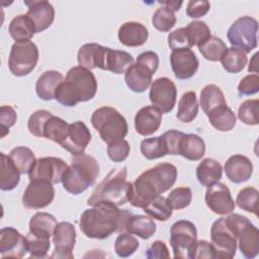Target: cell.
<instances>
[{"instance_id":"obj_1","label":"cell","mask_w":259,"mask_h":259,"mask_svg":"<svg viewBox=\"0 0 259 259\" xmlns=\"http://www.w3.org/2000/svg\"><path fill=\"white\" fill-rule=\"evenodd\" d=\"M133 212L120 209L110 203H99L85 209L79 221L82 233L91 239L103 240L115 232H125V227Z\"/></svg>"},{"instance_id":"obj_2","label":"cell","mask_w":259,"mask_h":259,"mask_svg":"<svg viewBox=\"0 0 259 259\" xmlns=\"http://www.w3.org/2000/svg\"><path fill=\"white\" fill-rule=\"evenodd\" d=\"M177 178V168L171 163H159L143 172L133 183L128 201L135 207L144 208L152 200L169 190Z\"/></svg>"},{"instance_id":"obj_3","label":"cell","mask_w":259,"mask_h":259,"mask_svg":"<svg viewBox=\"0 0 259 259\" xmlns=\"http://www.w3.org/2000/svg\"><path fill=\"white\" fill-rule=\"evenodd\" d=\"M97 92V81L94 74L86 68L76 66L71 68L65 80L57 89L55 99L67 107L75 106L78 102L91 100Z\"/></svg>"},{"instance_id":"obj_4","label":"cell","mask_w":259,"mask_h":259,"mask_svg":"<svg viewBox=\"0 0 259 259\" xmlns=\"http://www.w3.org/2000/svg\"><path fill=\"white\" fill-rule=\"evenodd\" d=\"M126 167L112 169L97 184L88 198L87 204L94 206L99 203H110L119 206L126 203L131 187V182L126 180Z\"/></svg>"},{"instance_id":"obj_5","label":"cell","mask_w":259,"mask_h":259,"mask_svg":"<svg viewBox=\"0 0 259 259\" xmlns=\"http://www.w3.org/2000/svg\"><path fill=\"white\" fill-rule=\"evenodd\" d=\"M98 174L99 164L94 157L85 153L76 155L62 180L63 187L73 195L81 194L95 183Z\"/></svg>"},{"instance_id":"obj_6","label":"cell","mask_w":259,"mask_h":259,"mask_svg":"<svg viewBox=\"0 0 259 259\" xmlns=\"http://www.w3.org/2000/svg\"><path fill=\"white\" fill-rule=\"evenodd\" d=\"M91 124L106 144L122 140L128 130L125 118L115 108L109 106L97 108L91 115Z\"/></svg>"},{"instance_id":"obj_7","label":"cell","mask_w":259,"mask_h":259,"mask_svg":"<svg viewBox=\"0 0 259 259\" xmlns=\"http://www.w3.org/2000/svg\"><path fill=\"white\" fill-rule=\"evenodd\" d=\"M197 242V231L193 223L186 220L175 222L170 230V245L174 257L193 259Z\"/></svg>"},{"instance_id":"obj_8","label":"cell","mask_w":259,"mask_h":259,"mask_svg":"<svg viewBox=\"0 0 259 259\" xmlns=\"http://www.w3.org/2000/svg\"><path fill=\"white\" fill-rule=\"evenodd\" d=\"M38 56V49L31 40L15 41L8 58L10 72L17 77L28 75L37 65Z\"/></svg>"},{"instance_id":"obj_9","label":"cell","mask_w":259,"mask_h":259,"mask_svg":"<svg viewBox=\"0 0 259 259\" xmlns=\"http://www.w3.org/2000/svg\"><path fill=\"white\" fill-rule=\"evenodd\" d=\"M258 22L251 16H242L230 26L227 36L232 47L250 53L257 48Z\"/></svg>"},{"instance_id":"obj_10","label":"cell","mask_w":259,"mask_h":259,"mask_svg":"<svg viewBox=\"0 0 259 259\" xmlns=\"http://www.w3.org/2000/svg\"><path fill=\"white\" fill-rule=\"evenodd\" d=\"M211 245L214 249V258L232 259L237 251L238 239L229 228L225 218L213 222L210 229Z\"/></svg>"},{"instance_id":"obj_11","label":"cell","mask_w":259,"mask_h":259,"mask_svg":"<svg viewBox=\"0 0 259 259\" xmlns=\"http://www.w3.org/2000/svg\"><path fill=\"white\" fill-rule=\"evenodd\" d=\"M68 169V164L61 158L42 157L36 159L28 172V178L30 181L41 180L56 184L62 182Z\"/></svg>"},{"instance_id":"obj_12","label":"cell","mask_w":259,"mask_h":259,"mask_svg":"<svg viewBox=\"0 0 259 259\" xmlns=\"http://www.w3.org/2000/svg\"><path fill=\"white\" fill-rule=\"evenodd\" d=\"M149 97L153 106L157 107L162 113H168L174 108L176 102V86L167 77L158 78L151 84Z\"/></svg>"},{"instance_id":"obj_13","label":"cell","mask_w":259,"mask_h":259,"mask_svg":"<svg viewBox=\"0 0 259 259\" xmlns=\"http://www.w3.org/2000/svg\"><path fill=\"white\" fill-rule=\"evenodd\" d=\"M55 197L53 184L41 180H32L22 195V203L28 209H40L52 203Z\"/></svg>"},{"instance_id":"obj_14","label":"cell","mask_w":259,"mask_h":259,"mask_svg":"<svg viewBox=\"0 0 259 259\" xmlns=\"http://www.w3.org/2000/svg\"><path fill=\"white\" fill-rule=\"evenodd\" d=\"M204 200L210 210L220 215L230 214L235 209V201L229 187L222 182L208 186Z\"/></svg>"},{"instance_id":"obj_15","label":"cell","mask_w":259,"mask_h":259,"mask_svg":"<svg viewBox=\"0 0 259 259\" xmlns=\"http://www.w3.org/2000/svg\"><path fill=\"white\" fill-rule=\"evenodd\" d=\"M76 242L75 227L69 222H61L56 226L53 234V243L55 250L51 258H74L73 249Z\"/></svg>"},{"instance_id":"obj_16","label":"cell","mask_w":259,"mask_h":259,"mask_svg":"<svg viewBox=\"0 0 259 259\" xmlns=\"http://www.w3.org/2000/svg\"><path fill=\"white\" fill-rule=\"evenodd\" d=\"M27 240L26 236L21 235L14 228H2L0 231V254L3 258L14 257L21 258L26 253Z\"/></svg>"},{"instance_id":"obj_17","label":"cell","mask_w":259,"mask_h":259,"mask_svg":"<svg viewBox=\"0 0 259 259\" xmlns=\"http://www.w3.org/2000/svg\"><path fill=\"white\" fill-rule=\"evenodd\" d=\"M170 64L176 78L185 80L191 78L197 71L199 62L190 49H179L172 51Z\"/></svg>"},{"instance_id":"obj_18","label":"cell","mask_w":259,"mask_h":259,"mask_svg":"<svg viewBox=\"0 0 259 259\" xmlns=\"http://www.w3.org/2000/svg\"><path fill=\"white\" fill-rule=\"evenodd\" d=\"M91 133L87 125L80 120L70 123L68 133L61 143L62 148L70 152L73 156L84 153L85 149L91 142Z\"/></svg>"},{"instance_id":"obj_19","label":"cell","mask_w":259,"mask_h":259,"mask_svg":"<svg viewBox=\"0 0 259 259\" xmlns=\"http://www.w3.org/2000/svg\"><path fill=\"white\" fill-rule=\"evenodd\" d=\"M27 6L26 15L32 21L35 32H41L49 28L55 19L54 6L45 0L24 1Z\"/></svg>"},{"instance_id":"obj_20","label":"cell","mask_w":259,"mask_h":259,"mask_svg":"<svg viewBox=\"0 0 259 259\" xmlns=\"http://www.w3.org/2000/svg\"><path fill=\"white\" fill-rule=\"evenodd\" d=\"M107 51V47H103L95 42L85 44L78 51V64L79 66L89 70L95 68L105 70Z\"/></svg>"},{"instance_id":"obj_21","label":"cell","mask_w":259,"mask_h":259,"mask_svg":"<svg viewBox=\"0 0 259 259\" xmlns=\"http://www.w3.org/2000/svg\"><path fill=\"white\" fill-rule=\"evenodd\" d=\"M155 72L141 62L136 61L124 73L126 86L136 93H143L152 84Z\"/></svg>"},{"instance_id":"obj_22","label":"cell","mask_w":259,"mask_h":259,"mask_svg":"<svg viewBox=\"0 0 259 259\" xmlns=\"http://www.w3.org/2000/svg\"><path fill=\"white\" fill-rule=\"evenodd\" d=\"M162 122V112L153 105L142 107L135 116V128L141 136H151L156 133Z\"/></svg>"},{"instance_id":"obj_23","label":"cell","mask_w":259,"mask_h":259,"mask_svg":"<svg viewBox=\"0 0 259 259\" xmlns=\"http://www.w3.org/2000/svg\"><path fill=\"white\" fill-rule=\"evenodd\" d=\"M225 173L231 182L243 183L251 178L253 173V164L248 157L236 154L226 161Z\"/></svg>"},{"instance_id":"obj_24","label":"cell","mask_w":259,"mask_h":259,"mask_svg":"<svg viewBox=\"0 0 259 259\" xmlns=\"http://www.w3.org/2000/svg\"><path fill=\"white\" fill-rule=\"evenodd\" d=\"M117 36L120 44L125 47H140L147 41L149 31L146 26L140 22L127 21L119 27Z\"/></svg>"},{"instance_id":"obj_25","label":"cell","mask_w":259,"mask_h":259,"mask_svg":"<svg viewBox=\"0 0 259 259\" xmlns=\"http://www.w3.org/2000/svg\"><path fill=\"white\" fill-rule=\"evenodd\" d=\"M64 80V76L58 71L49 70L44 72L35 83V92L37 96L46 101L55 99L57 89Z\"/></svg>"},{"instance_id":"obj_26","label":"cell","mask_w":259,"mask_h":259,"mask_svg":"<svg viewBox=\"0 0 259 259\" xmlns=\"http://www.w3.org/2000/svg\"><path fill=\"white\" fill-rule=\"evenodd\" d=\"M238 245L244 257L252 259L259 253V231L250 222L240 232L238 236Z\"/></svg>"},{"instance_id":"obj_27","label":"cell","mask_w":259,"mask_h":259,"mask_svg":"<svg viewBox=\"0 0 259 259\" xmlns=\"http://www.w3.org/2000/svg\"><path fill=\"white\" fill-rule=\"evenodd\" d=\"M223 176L222 165L214 159L205 158L196 167V178L205 187L219 182Z\"/></svg>"},{"instance_id":"obj_28","label":"cell","mask_w":259,"mask_h":259,"mask_svg":"<svg viewBox=\"0 0 259 259\" xmlns=\"http://www.w3.org/2000/svg\"><path fill=\"white\" fill-rule=\"evenodd\" d=\"M205 153V144L202 138L194 134H184L181 143L179 155L190 161L200 160Z\"/></svg>"},{"instance_id":"obj_29","label":"cell","mask_w":259,"mask_h":259,"mask_svg":"<svg viewBox=\"0 0 259 259\" xmlns=\"http://www.w3.org/2000/svg\"><path fill=\"white\" fill-rule=\"evenodd\" d=\"M57 225V220L53 214L39 211L33 214L29 221V233L37 237L50 239Z\"/></svg>"},{"instance_id":"obj_30","label":"cell","mask_w":259,"mask_h":259,"mask_svg":"<svg viewBox=\"0 0 259 259\" xmlns=\"http://www.w3.org/2000/svg\"><path fill=\"white\" fill-rule=\"evenodd\" d=\"M156 230L157 226L154 220L143 214H133L128 219L125 227V232L136 235L143 240L150 239Z\"/></svg>"},{"instance_id":"obj_31","label":"cell","mask_w":259,"mask_h":259,"mask_svg":"<svg viewBox=\"0 0 259 259\" xmlns=\"http://www.w3.org/2000/svg\"><path fill=\"white\" fill-rule=\"evenodd\" d=\"M207 117L209 123L220 132L232 131L237 121L235 113L227 103L211 110L207 114Z\"/></svg>"},{"instance_id":"obj_32","label":"cell","mask_w":259,"mask_h":259,"mask_svg":"<svg viewBox=\"0 0 259 259\" xmlns=\"http://www.w3.org/2000/svg\"><path fill=\"white\" fill-rule=\"evenodd\" d=\"M20 172L12 162L9 156L1 153V171H0V188L4 191L14 189L20 179Z\"/></svg>"},{"instance_id":"obj_33","label":"cell","mask_w":259,"mask_h":259,"mask_svg":"<svg viewBox=\"0 0 259 259\" xmlns=\"http://www.w3.org/2000/svg\"><path fill=\"white\" fill-rule=\"evenodd\" d=\"M8 31L10 36L16 41L30 40L35 33L34 25L26 14L17 15L14 17L9 23Z\"/></svg>"},{"instance_id":"obj_34","label":"cell","mask_w":259,"mask_h":259,"mask_svg":"<svg viewBox=\"0 0 259 259\" xmlns=\"http://www.w3.org/2000/svg\"><path fill=\"white\" fill-rule=\"evenodd\" d=\"M134 64V58L131 54L124 51L111 50L108 48L105 71H110L113 74H122Z\"/></svg>"},{"instance_id":"obj_35","label":"cell","mask_w":259,"mask_h":259,"mask_svg":"<svg viewBox=\"0 0 259 259\" xmlns=\"http://www.w3.org/2000/svg\"><path fill=\"white\" fill-rule=\"evenodd\" d=\"M199 100L200 106L206 115L214 108L226 104L225 95L222 89L214 84H208L202 88Z\"/></svg>"},{"instance_id":"obj_36","label":"cell","mask_w":259,"mask_h":259,"mask_svg":"<svg viewBox=\"0 0 259 259\" xmlns=\"http://www.w3.org/2000/svg\"><path fill=\"white\" fill-rule=\"evenodd\" d=\"M198 113V101L195 92H185L179 102L176 117L182 122H191Z\"/></svg>"},{"instance_id":"obj_37","label":"cell","mask_w":259,"mask_h":259,"mask_svg":"<svg viewBox=\"0 0 259 259\" xmlns=\"http://www.w3.org/2000/svg\"><path fill=\"white\" fill-rule=\"evenodd\" d=\"M70 123L54 114L47 120L42 130V138L51 140L57 144L64 141L67 136Z\"/></svg>"},{"instance_id":"obj_38","label":"cell","mask_w":259,"mask_h":259,"mask_svg":"<svg viewBox=\"0 0 259 259\" xmlns=\"http://www.w3.org/2000/svg\"><path fill=\"white\" fill-rule=\"evenodd\" d=\"M247 61V54L242 50L234 47L228 48L225 55L221 59L224 69L228 73L233 74L241 72L245 68Z\"/></svg>"},{"instance_id":"obj_39","label":"cell","mask_w":259,"mask_h":259,"mask_svg":"<svg viewBox=\"0 0 259 259\" xmlns=\"http://www.w3.org/2000/svg\"><path fill=\"white\" fill-rule=\"evenodd\" d=\"M20 174H28L29 170L36 161L33 152L27 147H16L12 149L8 155Z\"/></svg>"},{"instance_id":"obj_40","label":"cell","mask_w":259,"mask_h":259,"mask_svg":"<svg viewBox=\"0 0 259 259\" xmlns=\"http://www.w3.org/2000/svg\"><path fill=\"white\" fill-rule=\"evenodd\" d=\"M227 49L226 44L217 36H210L206 41L198 47V51L202 57L212 62L221 61Z\"/></svg>"},{"instance_id":"obj_41","label":"cell","mask_w":259,"mask_h":259,"mask_svg":"<svg viewBox=\"0 0 259 259\" xmlns=\"http://www.w3.org/2000/svg\"><path fill=\"white\" fill-rule=\"evenodd\" d=\"M141 153L148 160H154L168 155L167 147L161 136L143 140L141 143Z\"/></svg>"},{"instance_id":"obj_42","label":"cell","mask_w":259,"mask_h":259,"mask_svg":"<svg viewBox=\"0 0 259 259\" xmlns=\"http://www.w3.org/2000/svg\"><path fill=\"white\" fill-rule=\"evenodd\" d=\"M143 209L151 218L160 222H165L172 215V208L164 196H158Z\"/></svg>"},{"instance_id":"obj_43","label":"cell","mask_w":259,"mask_h":259,"mask_svg":"<svg viewBox=\"0 0 259 259\" xmlns=\"http://www.w3.org/2000/svg\"><path fill=\"white\" fill-rule=\"evenodd\" d=\"M258 196L259 192L254 187L241 189L236 198V204L243 210L258 215Z\"/></svg>"},{"instance_id":"obj_44","label":"cell","mask_w":259,"mask_h":259,"mask_svg":"<svg viewBox=\"0 0 259 259\" xmlns=\"http://www.w3.org/2000/svg\"><path fill=\"white\" fill-rule=\"evenodd\" d=\"M140 243L138 239L127 232H122L117 236L114 242V251L117 256L126 258L132 256L139 248Z\"/></svg>"},{"instance_id":"obj_45","label":"cell","mask_w":259,"mask_h":259,"mask_svg":"<svg viewBox=\"0 0 259 259\" xmlns=\"http://www.w3.org/2000/svg\"><path fill=\"white\" fill-rule=\"evenodd\" d=\"M176 23V16L172 10L165 6L159 7L152 16L153 26L162 32H167L174 27Z\"/></svg>"},{"instance_id":"obj_46","label":"cell","mask_w":259,"mask_h":259,"mask_svg":"<svg viewBox=\"0 0 259 259\" xmlns=\"http://www.w3.org/2000/svg\"><path fill=\"white\" fill-rule=\"evenodd\" d=\"M185 29L192 47L193 46L199 47L211 36L209 27L203 21H199V20L191 21L185 27Z\"/></svg>"},{"instance_id":"obj_47","label":"cell","mask_w":259,"mask_h":259,"mask_svg":"<svg viewBox=\"0 0 259 259\" xmlns=\"http://www.w3.org/2000/svg\"><path fill=\"white\" fill-rule=\"evenodd\" d=\"M239 119L248 125H256L259 123V100L248 99L244 101L238 109Z\"/></svg>"},{"instance_id":"obj_48","label":"cell","mask_w":259,"mask_h":259,"mask_svg":"<svg viewBox=\"0 0 259 259\" xmlns=\"http://www.w3.org/2000/svg\"><path fill=\"white\" fill-rule=\"evenodd\" d=\"M27 250L32 258H45L48 255V251L51 247L49 238L37 237L31 233L26 235Z\"/></svg>"},{"instance_id":"obj_49","label":"cell","mask_w":259,"mask_h":259,"mask_svg":"<svg viewBox=\"0 0 259 259\" xmlns=\"http://www.w3.org/2000/svg\"><path fill=\"white\" fill-rule=\"evenodd\" d=\"M166 199L172 209H182L190 204L192 192L189 187H177L169 193Z\"/></svg>"},{"instance_id":"obj_50","label":"cell","mask_w":259,"mask_h":259,"mask_svg":"<svg viewBox=\"0 0 259 259\" xmlns=\"http://www.w3.org/2000/svg\"><path fill=\"white\" fill-rule=\"evenodd\" d=\"M53 115L48 110L39 109L34 111L28 118L27 121V128L29 133L37 138H42V130L44 125L47 122V120Z\"/></svg>"},{"instance_id":"obj_51","label":"cell","mask_w":259,"mask_h":259,"mask_svg":"<svg viewBox=\"0 0 259 259\" xmlns=\"http://www.w3.org/2000/svg\"><path fill=\"white\" fill-rule=\"evenodd\" d=\"M107 145V155L113 162H122L127 158L131 150L127 141L122 139Z\"/></svg>"},{"instance_id":"obj_52","label":"cell","mask_w":259,"mask_h":259,"mask_svg":"<svg viewBox=\"0 0 259 259\" xmlns=\"http://www.w3.org/2000/svg\"><path fill=\"white\" fill-rule=\"evenodd\" d=\"M168 46L172 51L179 49H190L192 45L188 38L185 27H180L170 32L168 35Z\"/></svg>"},{"instance_id":"obj_53","label":"cell","mask_w":259,"mask_h":259,"mask_svg":"<svg viewBox=\"0 0 259 259\" xmlns=\"http://www.w3.org/2000/svg\"><path fill=\"white\" fill-rule=\"evenodd\" d=\"M16 119H17V114L12 106L10 105L1 106L0 108V126H1L0 137L1 138H4L9 133V128L15 124Z\"/></svg>"},{"instance_id":"obj_54","label":"cell","mask_w":259,"mask_h":259,"mask_svg":"<svg viewBox=\"0 0 259 259\" xmlns=\"http://www.w3.org/2000/svg\"><path fill=\"white\" fill-rule=\"evenodd\" d=\"M184 133L176 131V130H170L165 132L161 137L163 138L165 145L167 147L168 155H179L180 150V143L181 139L183 137Z\"/></svg>"},{"instance_id":"obj_55","label":"cell","mask_w":259,"mask_h":259,"mask_svg":"<svg viewBox=\"0 0 259 259\" xmlns=\"http://www.w3.org/2000/svg\"><path fill=\"white\" fill-rule=\"evenodd\" d=\"M259 90V76L257 74H250L245 76L238 85V92L240 96L253 95Z\"/></svg>"},{"instance_id":"obj_56","label":"cell","mask_w":259,"mask_h":259,"mask_svg":"<svg viewBox=\"0 0 259 259\" xmlns=\"http://www.w3.org/2000/svg\"><path fill=\"white\" fill-rule=\"evenodd\" d=\"M210 8V4L206 0L189 1L186 7V14L191 18H199L204 16Z\"/></svg>"},{"instance_id":"obj_57","label":"cell","mask_w":259,"mask_h":259,"mask_svg":"<svg viewBox=\"0 0 259 259\" xmlns=\"http://www.w3.org/2000/svg\"><path fill=\"white\" fill-rule=\"evenodd\" d=\"M146 257L149 259H168L170 258V254L166 244L162 241L157 240L153 242L152 245L148 248L146 252Z\"/></svg>"},{"instance_id":"obj_58","label":"cell","mask_w":259,"mask_h":259,"mask_svg":"<svg viewBox=\"0 0 259 259\" xmlns=\"http://www.w3.org/2000/svg\"><path fill=\"white\" fill-rule=\"evenodd\" d=\"M214 258V249L210 243L205 240H199L196 242L193 259Z\"/></svg>"},{"instance_id":"obj_59","label":"cell","mask_w":259,"mask_h":259,"mask_svg":"<svg viewBox=\"0 0 259 259\" xmlns=\"http://www.w3.org/2000/svg\"><path fill=\"white\" fill-rule=\"evenodd\" d=\"M137 61L143 63L144 65H146L147 67L152 69L154 72L157 71L158 66H159V57L153 51H147V52L140 54L139 57L137 58Z\"/></svg>"},{"instance_id":"obj_60","label":"cell","mask_w":259,"mask_h":259,"mask_svg":"<svg viewBox=\"0 0 259 259\" xmlns=\"http://www.w3.org/2000/svg\"><path fill=\"white\" fill-rule=\"evenodd\" d=\"M159 3L162 5V6H165L167 8H169L170 10H172L173 12L175 11H178L182 5V1H159Z\"/></svg>"},{"instance_id":"obj_61","label":"cell","mask_w":259,"mask_h":259,"mask_svg":"<svg viewBox=\"0 0 259 259\" xmlns=\"http://www.w3.org/2000/svg\"><path fill=\"white\" fill-rule=\"evenodd\" d=\"M257 56H258V54L256 53L253 56L252 60L250 61V65H249V68H248L249 72H255V73L258 72V70H257Z\"/></svg>"}]
</instances>
